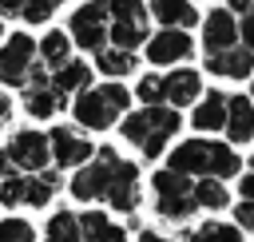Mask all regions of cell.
Instances as JSON below:
<instances>
[{"mask_svg":"<svg viewBox=\"0 0 254 242\" xmlns=\"http://www.w3.org/2000/svg\"><path fill=\"white\" fill-rule=\"evenodd\" d=\"M0 206H8V210L24 206V175L4 179V186H0Z\"/></svg>","mask_w":254,"mask_h":242,"instance_id":"28","label":"cell"},{"mask_svg":"<svg viewBox=\"0 0 254 242\" xmlns=\"http://www.w3.org/2000/svg\"><path fill=\"white\" fill-rule=\"evenodd\" d=\"M48 155H52L56 171H64V167H83V163L95 155V143H91L83 131H75V127H56V131L48 135Z\"/></svg>","mask_w":254,"mask_h":242,"instance_id":"8","label":"cell"},{"mask_svg":"<svg viewBox=\"0 0 254 242\" xmlns=\"http://www.w3.org/2000/svg\"><path fill=\"white\" fill-rule=\"evenodd\" d=\"M12 115V103H8V95H0V123Z\"/></svg>","mask_w":254,"mask_h":242,"instance_id":"38","label":"cell"},{"mask_svg":"<svg viewBox=\"0 0 254 242\" xmlns=\"http://www.w3.org/2000/svg\"><path fill=\"white\" fill-rule=\"evenodd\" d=\"M127 103H131V95H127L123 83H99V87L75 91L71 115H75V123H79L83 131H107V127H115V119L127 111Z\"/></svg>","mask_w":254,"mask_h":242,"instance_id":"3","label":"cell"},{"mask_svg":"<svg viewBox=\"0 0 254 242\" xmlns=\"http://www.w3.org/2000/svg\"><path fill=\"white\" fill-rule=\"evenodd\" d=\"M67 40L71 44H79L83 52H99V48H107V0H87V4H79L75 12H71V20H67Z\"/></svg>","mask_w":254,"mask_h":242,"instance_id":"6","label":"cell"},{"mask_svg":"<svg viewBox=\"0 0 254 242\" xmlns=\"http://www.w3.org/2000/svg\"><path fill=\"white\" fill-rule=\"evenodd\" d=\"M95 242H127V234H123V230H119V226L111 222V226H107V230H103V234H99Z\"/></svg>","mask_w":254,"mask_h":242,"instance_id":"33","label":"cell"},{"mask_svg":"<svg viewBox=\"0 0 254 242\" xmlns=\"http://www.w3.org/2000/svg\"><path fill=\"white\" fill-rule=\"evenodd\" d=\"M206 71L222 75V79H250L254 75V52H246L242 44H234L226 52H214V56H206Z\"/></svg>","mask_w":254,"mask_h":242,"instance_id":"14","label":"cell"},{"mask_svg":"<svg viewBox=\"0 0 254 242\" xmlns=\"http://www.w3.org/2000/svg\"><path fill=\"white\" fill-rule=\"evenodd\" d=\"M52 4H56V8H60V4H64V0H52Z\"/></svg>","mask_w":254,"mask_h":242,"instance_id":"39","label":"cell"},{"mask_svg":"<svg viewBox=\"0 0 254 242\" xmlns=\"http://www.w3.org/2000/svg\"><path fill=\"white\" fill-rule=\"evenodd\" d=\"M119 163H123V155H119L115 147H99L95 159H87V163L75 171V179H71V198H79V202H103V194H107Z\"/></svg>","mask_w":254,"mask_h":242,"instance_id":"4","label":"cell"},{"mask_svg":"<svg viewBox=\"0 0 254 242\" xmlns=\"http://www.w3.org/2000/svg\"><path fill=\"white\" fill-rule=\"evenodd\" d=\"M103 202H107L111 210H119V214L139 210V167H135L131 159H123V163H119V171H115V179H111V186H107Z\"/></svg>","mask_w":254,"mask_h":242,"instance_id":"11","label":"cell"},{"mask_svg":"<svg viewBox=\"0 0 254 242\" xmlns=\"http://www.w3.org/2000/svg\"><path fill=\"white\" fill-rule=\"evenodd\" d=\"M12 175H20V171L12 167V159H8V151H0V179H12Z\"/></svg>","mask_w":254,"mask_h":242,"instance_id":"34","label":"cell"},{"mask_svg":"<svg viewBox=\"0 0 254 242\" xmlns=\"http://www.w3.org/2000/svg\"><path fill=\"white\" fill-rule=\"evenodd\" d=\"M226 12L230 16H246V12H254V0H226Z\"/></svg>","mask_w":254,"mask_h":242,"instance_id":"32","label":"cell"},{"mask_svg":"<svg viewBox=\"0 0 254 242\" xmlns=\"http://www.w3.org/2000/svg\"><path fill=\"white\" fill-rule=\"evenodd\" d=\"M4 151H8V159H12V167H16L20 175H36V171H44V167L52 163V155H48V135H44V131H32V127L16 131Z\"/></svg>","mask_w":254,"mask_h":242,"instance_id":"7","label":"cell"},{"mask_svg":"<svg viewBox=\"0 0 254 242\" xmlns=\"http://www.w3.org/2000/svg\"><path fill=\"white\" fill-rule=\"evenodd\" d=\"M194 48H190V32L183 28H159L155 36H147V60L155 67H171L179 60H187Z\"/></svg>","mask_w":254,"mask_h":242,"instance_id":"10","label":"cell"},{"mask_svg":"<svg viewBox=\"0 0 254 242\" xmlns=\"http://www.w3.org/2000/svg\"><path fill=\"white\" fill-rule=\"evenodd\" d=\"M238 40H242L246 52H254V12H246V16L238 20Z\"/></svg>","mask_w":254,"mask_h":242,"instance_id":"30","label":"cell"},{"mask_svg":"<svg viewBox=\"0 0 254 242\" xmlns=\"http://www.w3.org/2000/svg\"><path fill=\"white\" fill-rule=\"evenodd\" d=\"M190 198H194L198 210H226V202H230V194H226V186L218 179H198L190 186Z\"/></svg>","mask_w":254,"mask_h":242,"instance_id":"22","label":"cell"},{"mask_svg":"<svg viewBox=\"0 0 254 242\" xmlns=\"http://www.w3.org/2000/svg\"><path fill=\"white\" fill-rule=\"evenodd\" d=\"M48 87H52L60 99H67V95H75V91L91 87V67H87L83 60H67L64 67H56V71L48 75Z\"/></svg>","mask_w":254,"mask_h":242,"instance_id":"16","label":"cell"},{"mask_svg":"<svg viewBox=\"0 0 254 242\" xmlns=\"http://www.w3.org/2000/svg\"><path fill=\"white\" fill-rule=\"evenodd\" d=\"M234 44H238V20H234L226 8H214V12L202 20V48H206V56L226 52V48H234Z\"/></svg>","mask_w":254,"mask_h":242,"instance_id":"13","label":"cell"},{"mask_svg":"<svg viewBox=\"0 0 254 242\" xmlns=\"http://www.w3.org/2000/svg\"><path fill=\"white\" fill-rule=\"evenodd\" d=\"M250 95H254V83H250ZM250 103H254V99H250Z\"/></svg>","mask_w":254,"mask_h":242,"instance_id":"40","label":"cell"},{"mask_svg":"<svg viewBox=\"0 0 254 242\" xmlns=\"http://www.w3.org/2000/svg\"><path fill=\"white\" fill-rule=\"evenodd\" d=\"M95 67L107 75V79H119V75H131L135 71V52H123V48H99L95 52Z\"/></svg>","mask_w":254,"mask_h":242,"instance_id":"21","label":"cell"},{"mask_svg":"<svg viewBox=\"0 0 254 242\" xmlns=\"http://www.w3.org/2000/svg\"><path fill=\"white\" fill-rule=\"evenodd\" d=\"M0 36H4V20H0Z\"/></svg>","mask_w":254,"mask_h":242,"instance_id":"41","label":"cell"},{"mask_svg":"<svg viewBox=\"0 0 254 242\" xmlns=\"http://www.w3.org/2000/svg\"><path fill=\"white\" fill-rule=\"evenodd\" d=\"M52 12H56L52 0H24V4H20V16H24L28 24H44V20H52Z\"/></svg>","mask_w":254,"mask_h":242,"instance_id":"29","label":"cell"},{"mask_svg":"<svg viewBox=\"0 0 254 242\" xmlns=\"http://www.w3.org/2000/svg\"><path fill=\"white\" fill-rule=\"evenodd\" d=\"M151 190H155V214L159 218H171V222H183L190 218L198 206L190 198V179L187 175H175V171H155L151 179Z\"/></svg>","mask_w":254,"mask_h":242,"instance_id":"5","label":"cell"},{"mask_svg":"<svg viewBox=\"0 0 254 242\" xmlns=\"http://www.w3.org/2000/svg\"><path fill=\"white\" fill-rule=\"evenodd\" d=\"M226 139L230 143H250L254 139V103L250 95H226Z\"/></svg>","mask_w":254,"mask_h":242,"instance_id":"15","label":"cell"},{"mask_svg":"<svg viewBox=\"0 0 254 242\" xmlns=\"http://www.w3.org/2000/svg\"><path fill=\"white\" fill-rule=\"evenodd\" d=\"M44 242H83L79 218H75L71 210H56V214L48 218V226H44Z\"/></svg>","mask_w":254,"mask_h":242,"instance_id":"23","label":"cell"},{"mask_svg":"<svg viewBox=\"0 0 254 242\" xmlns=\"http://www.w3.org/2000/svg\"><path fill=\"white\" fill-rule=\"evenodd\" d=\"M20 4H24V0H0V12H4V16H20Z\"/></svg>","mask_w":254,"mask_h":242,"instance_id":"36","label":"cell"},{"mask_svg":"<svg viewBox=\"0 0 254 242\" xmlns=\"http://www.w3.org/2000/svg\"><path fill=\"white\" fill-rule=\"evenodd\" d=\"M36 60V44L28 32H16L4 40L0 48V83H12V87H24V75Z\"/></svg>","mask_w":254,"mask_h":242,"instance_id":"9","label":"cell"},{"mask_svg":"<svg viewBox=\"0 0 254 242\" xmlns=\"http://www.w3.org/2000/svg\"><path fill=\"white\" fill-rule=\"evenodd\" d=\"M222 119H226V95H222L218 87H210V91H202V95L194 99V111H190V123H194L198 131H222Z\"/></svg>","mask_w":254,"mask_h":242,"instance_id":"17","label":"cell"},{"mask_svg":"<svg viewBox=\"0 0 254 242\" xmlns=\"http://www.w3.org/2000/svg\"><path fill=\"white\" fill-rule=\"evenodd\" d=\"M250 171H254V155H250Z\"/></svg>","mask_w":254,"mask_h":242,"instance_id":"42","label":"cell"},{"mask_svg":"<svg viewBox=\"0 0 254 242\" xmlns=\"http://www.w3.org/2000/svg\"><path fill=\"white\" fill-rule=\"evenodd\" d=\"M60 186H64V175L56 167H44L36 175H24V206H48Z\"/></svg>","mask_w":254,"mask_h":242,"instance_id":"18","label":"cell"},{"mask_svg":"<svg viewBox=\"0 0 254 242\" xmlns=\"http://www.w3.org/2000/svg\"><path fill=\"white\" fill-rule=\"evenodd\" d=\"M139 242H171V238H163V234H155V230H143Z\"/></svg>","mask_w":254,"mask_h":242,"instance_id":"37","label":"cell"},{"mask_svg":"<svg viewBox=\"0 0 254 242\" xmlns=\"http://www.w3.org/2000/svg\"><path fill=\"white\" fill-rule=\"evenodd\" d=\"M135 99H139L143 107L163 103V75H143V79H139V87H135Z\"/></svg>","mask_w":254,"mask_h":242,"instance_id":"27","label":"cell"},{"mask_svg":"<svg viewBox=\"0 0 254 242\" xmlns=\"http://www.w3.org/2000/svg\"><path fill=\"white\" fill-rule=\"evenodd\" d=\"M234 218H238L242 230H254V198H242V202L234 206Z\"/></svg>","mask_w":254,"mask_h":242,"instance_id":"31","label":"cell"},{"mask_svg":"<svg viewBox=\"0 0 254 242\" xmlns=\"http://www.w3.org/2000/svg\"><path fill=\"white\" fill-rule=\"evenodd\" d=\"M202 95V75L194 71V67H179V71H171V75H163V103L167 107H190L194 99Z\"/></svg>","mask_w":254,"mask_h":242,"instance_id":"12","label":"cell"},{"mask_svg":"<svg viewBox=\"0 0 254 242\" xmlns=\"http://www.w3.org/2000/svg\"><path fill=\"white\" fill-rule=\"evenodd\" d=\"M0 242H36V230L24 218H0Z\"/></svg>","mask_w":254,"mask_h":242,"instance_id":"26","label":"cell"},{"mask_svg":"<svg viewBox=\"0 0 254 242\" xmlns=\"http://www.w3.org/2000/svg\"><path fill=\"white\" fill-rule=\"evenodd\" d=\"M179 127H183V115L167 103H155L143 111H127V119L119 123V135L127 143H135L147 159H159V151H167V143L179 135Z\"/></svg>","mask_w":254,"mask_h":242,"instance_id":"2","label":"cell"},{"mask_svg":"<svg viewBox=\"0 0 254 242\" xmlns=\"http://www.w3.org/2000/svg\"><path fill=\"white\" fill-rule=\"evenodd\" d=\"M163 28H194L198 24V12H194V4L190 0H151V8H147Z\"/></svg>","mask_w":254,"mask_h":242,"instance_id":"19","label":"cell"},{"mask_svg":"<svg viewBox=\"0 0 254 242\" xmlns=\"http://www.w3.org/2000/svg\"><path fill=\"white\" fill-rule=\"evenodd\" d=\"M36 52H40V63H44L48 71H56V67H64V63L71 60V40H67L64 32H48V36L36 44Z\"/></svg>","mask_w":254,"mask_h":242,"instance_id":"20","label":"cell"},{"mask_svg":"<svg viewBox=\"0 0 254 242\" xmlns=\"http://www.w3.org/2000/svg\"><path fill=\"white\" fill-rule=\"evenodd\" d=\"M167 171L175 175H198V179H234L242 171V159L234 155V147H222L214 139H187L171 151Z\"/></svg>","mask_w":254,"mask_h":242,"instance_id":"1","label":"cell"},{"mask_svg":"<svg viewBox=\"0 0 254 242\" xmlns=\"http://www.w3.org/2000/svg\"><path fill=\"white\" fill-rule=\"evenodd\" d=\"M238 194H242V198H254V171H250L246 179H238Z\"/></svg>","mask_w":254,"mask_h":242,"instance_id":"35","label":"cell"},{"mask_svg":"<svg viewBox=\"0 0 254 242\" xmlns=\"http://www.w3.org/2000/svg\"><path fill=\"white\" fill-rule=\"evenodd\" d=\"M183 242H242V230L226 222H202L198 230H187Z\"/></svg>","mask_w":254,"mask_h":242,"instance_id":"25","label":"cell"},{"mask_svg":"<svg viewBox=\"0 0 254 242\" xmlns=\"http://www.w3.org/2000/svg\"><path fill=\"white\" fill-rule=\"evenodd\" d=\"M24 107H28V115H56L60 107H67V99H60L44 83V87H24Z\"/></svg>","mask_w":254,"mask_h":242,"instance_id":"24","label":"cell"}]
</instances>
